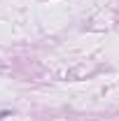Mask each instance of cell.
Returning a JSON list of instances; mask_svg holds the SVG:
<instances>
[{
	"mask_svg": "<svg viewBox=\"0 0 119 121\" xmlns=\"http://www.w3.org/2000/svg\"><path fill=\"white\" fill-rule=\"evenodd\" d=\"M9 114H12V112H9V109H2V112H0V121L5 119V117H9Z\"/></svg>",
	"mask_w": 119,
	"mask_h": 121,
	"instance_id": "obj_1",
	"label": "cell"
}]
</instances>
